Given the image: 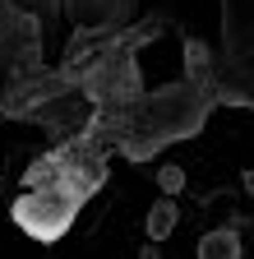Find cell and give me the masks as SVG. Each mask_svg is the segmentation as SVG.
Here are the masks:
<instances>
[{
  "label": "cell",
  "instance_id": "1",
  "mask_svg": "<svg viewBox=\"0 0 254 259\" xmlns=\"http://www.w3.org/2000/svg\"><path fill=\"white\" fill-rule=\"evenodd\" d=\"M79 199H83V190L56 176L51 190H33V194H23V199L14 204V222L28 236H37V241H60L70 232V222H74Z\"/></svg>",
  "mask_w": 254,
  "mask_h": 259
},
{
  "label": "cell",
  "instance_id": "2",
  "mask_svg": "<svg viewBox=\"0 0 254 259\" xmlns=\"http://www.w3.org/2000/svg\"><path fill=\"white\" fill-rule=\"evenodd\" d=\"M231 245H236V236H231V232H217V236H208V241H204V254H231Z\"/></svg>",
  "mask_w": 254,
  "mask_h": 259
},
{
  "label": "cell",
  "instance_id": "3",
  "mask_svg": "<svg viewBox=\"0 0 254 259\" xmlns=\"http://www.w3.org/2000/svg\"><path fill=\"white\" fill-rule=\"evenodd\" d=\"M171 213H176L171 204H162V208H153V236H162V232H171V222H176Z\"/></svg>",
  "mask_w": 254,
  "mask_h": 259
}]
</instances>
